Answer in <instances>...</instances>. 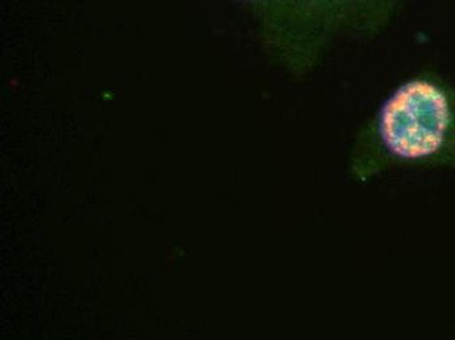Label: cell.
<instances>
[{
  "label": "cell",
  "instance_id": "cell-1",
  "mask_svg": "<svg viewBox=\"0 0 455 340\" xmlns=\"http://www.w3.org/2000/svg\"><path fill=\"white\" fill-rule=\"evenodd\" d=\"M455 171V91L419 75L399 85L349 156L348 174L365 185L393 170Z\"/></svg>",
  "mask_w": 455,
  "mask_h": 340
}]
</instances>
